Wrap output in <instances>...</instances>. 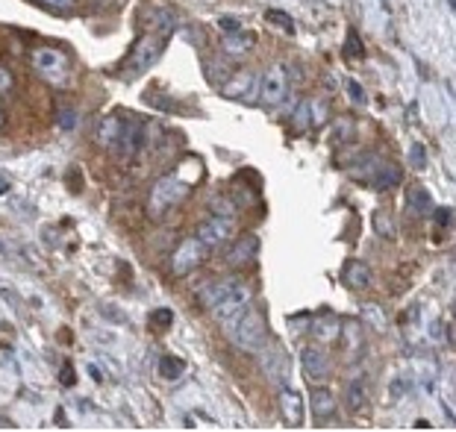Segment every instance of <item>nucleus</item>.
I'll return each mask as SVG.
<instances>
[{"label":"nucleus","instance_id":"obj_15","mask_svg":"<svg viewBox=\"0 0 456 432\" xmlns=\"http://www.w3.org/2000/svg\"><path fill=\"white\" fill-rule=\"evenodd\" d=\"M345 282L350 288H368L371 285V271H368V265L359 262V259H350L345 265Z\"/></svg>","mask_w":456,"mask_h":432},{"label":"nucleus","instance_id":"obj_17","mask_svg":"<svg viewBox=\"0 0 456 432\" xmlns=\"http://www.w3.org/2000/svg\"><path fill=\"white\" fill-rule=\"evenodd\" d=\"M121 124H124V118H115V115L104 118V124L97 127V141H101L104 147H112V144L118 141V136H121Z\"/></svg>","mask_w":456,"mask_h":432},{"label":"nucleus","instance_id":"obj_36","mask_svg":"<svg viewBox=\"0 0 456 432\" xmlns=\"http://www.w3.org/2000/svg\"><path fill=\"white\" fill-rule=\"evenodd\" d=\"M218 27H221V30H227V33H238V30H241V24H238L236 18H221Z\"/></svg>","mask_w":456,"mask_h":432},{"label":"nucleus","instance_id":"obj_24","mask_svg":"<svg viewBox=\"0 0 456 432\" xmlns=\"http://www.w3.org/2000/svg\"><path fill=\"white\" fill-rule=\"evenodd\" d=\"M409 165L415 168V171H424V168H427V150H424L421 141H415V144L409 147Z\"/></svg>","mask_w":456,"mask_h":432},{"label":"nucleus","instance_id":"obj_28","mask_svg":"<svg viewBox=\"0 0 456 432\" xmlns=\"http://www.w3.org/2000/svg\"><path fill=\"white\" fill-rule=\"evenodd\" d=\"M348 94L356 106H365V92H362V85L356 82V80H348Z\"/></svg>","mask_w":456,"mask_h":432},{"label":"nucleus","instance_id":"obj_34","mask_svg":"<svg viewBox=\"0 0 456 432\" xmlns=\"http://www.w3.org/2000/svg\"><path fill=\"white\" fill-rule=\"evenodd\" d=\"M309 106L315 109V124H324V118H327V106H324V100H309Z\"/></svg>","mask_w":456,"mask_h":432},{"label":"nucleus","instance_id":"obj_31","mask_svg":"<svg viewBox=\"0 0 456 432\" xmlns=\"http://www.w3.org/2000/svg\"><path fill=\"white\" fill-rule=\"evenodd\" d=\"M77 124H80V118H77V112H71V109H65V112L59 115V127H62V129H77Z\"/></svg>","mask_w":456,"mask_h":432},{"label":"nucleus","instance_id":"obj_35","mask_svg":"<svg viewBox=\"0 0 456 432\" xmlns=\"http://www.w3.org/2000/svg\"><path fill=\"white\" fill-rule=\"evenodd\" d=\"M212 212H215V215H221V218H230L233 206L227 203V200H215V203H212Z\"/></svg>","mask_w":456,"mask_h":432},{"label":"nucleus","instance_id":"obj_4","mask_svg":"<svg viewBox=\"0 0 456 432\" xmlns=\"http://www.w3.org/2000/svg\"><path fill=\"white\" fill-rule=\"evenodd\" d=\"M162 45H165V36H145L136 41V48L130 50V59H127V68L133 71H145L150 68L156 59L162 56Z\"/></svg>","mask_w":456,"mask_h":432},{"label":"nucleus","instance_id":"obj_16","mask_svg":"<svg viewBox=\"0 0 456 432\" xmlns=\"http://www.w3.org/2000/svg\"><path fill=\"white\" fill-rule=\"evenodd\" d=\"M253 45H256V36L253 33H241V30L236 36L224 38V48H227V53H230V56H245V53L253 50Z\"/></svg>","mask_w":456,"mask_h":432},{"label":"nucleus","instance_id":"obj_18","mask_svg":"<svg viewBox=\"0 0 456 432\" xmlns=\"http://www.w3.org/2000/svg\"><path fill=\"white\" fill-rule=\"evenodd\" d=\"M183 373H186V362L177 356H162L159 359V377L168 380V382H177Z\"/></svg>","mask_w":456,"mask_h":432},{"label":"nucleus","instance_id":"obj_19","mask_svg":"<svg viewBox=\"0 0 456 432\" xmlns=\"http://www.w3.org/2000/svg\"><path fill=\"white\" fill-rule=\"evenodd\" d=\"M250 85H253V74H250V71H238V74L224 85V94L227 97H245L250 92Z\"/></svg>","mask_w":456,"mask_h":432},{"label":"nucleus","instance_id":"obj_5","mask_svg":"<svg viewBox=\"0 0 456 432\" xmlns=\"http://www.w3.org/2000/svg\"><path fill=\"white\" fill-rule=\"evenodd\" d=\"M204 253H206V247L197 238H186L177 247V253H174V259H171V271L177 273V277H186V273H192L197 265L204 262Z\"/></svg>","mask_w":456,"mask_h":432},{"label":"nucleus","instance_id":"obj_20","mask_svg":"<svg viewBox=\"0 0 456 432\" xmlns=\"http://www.w3.org/2000/svg\"><path fill=\"white\" fill-rule=\"evenodd\" d=\"M401 182V171H397L394 165H389V162H383L380 168H377V177H374V185L377 189H394V185Z\"/></svg>","mask_w":456,"mask_h":432},{"label":"nucleus","instance_id":"obj_30","mask_svg":"<svg viewBox=\"0 0 456 432\" xmlns=\"http://www.w3.org/2000/svg\"><path fill=\"white\" fill-rule=\"evenodd\" d=\"M306 115H312V106H309V100H304V103H301V109L294 112V127H297V129H304V127H306Z\"/></svg>","mask_w":456,"mask_h":432},{"label":"nucleus","instance_id":"obj_12","mask_svg":"<svg viewBox=\"0 0 456 432\" xmlns=\"http://www.w3.org/2000/svg\"><path fill=\"white\" fill-rule=\"evenodd\" d=\"M238 282L236 280H221V282H209L204 291H201V303L206 306V309H215V306H221L224 300H227V294L233 291Z\"/></svg>","mask_w":456,"mask_h":432},{"label":"nucleus","instance_id":"obj_29","mask_svg":"<svg viewBox=\"0 0 456 432\" xmlns=\"http://www.w3.org/2000/svg\"><path fill=\"white\" fill-rule=\"evenodd\" d=\"M345 56H348V59H353V56H362V41H359V36H356V33L348 36V50H345Z\"/></svg>","mask_w":456,"mask_h":432},{"label":"nucleus","instance_id":"obj_7","mask_svg":"<svg viewBox=\"0 0 456 432\" xmlns=\"http://www.w3.org/2000/svg\"><path fill=\"white\" fill-rule=\"evenodd\" d=\"M301 368H304V377L312 385H324L327 377H330V362H327V353L318 347H306L301 353Z\"/></svg>","mask_w":456,"mask_h":432},{"label":"nucleus","instance_id":"obj_27","mask_svg":"<svg viewBox=\"0 0 456 432\" xmlns=\"http://www.w3.org/2000/svg\"><path fill=\"white\" fill-rule=\"evenodd\" d=\"M374 226H377V233H380V236H386V238H394V229H392V221H389V215H386V212H377V218H374Z\"/></svg>","mask_w":456,"mask_h":432},{"label":"nucleus","instance_id":"obj_21","mask_svg":"<svg viewBox=\"0 0 456 432\" xmlns=\"http://www.w3.org/2000/svg\"><path fill=\"white\" fill-rule=\"evenodd\" d=\"M271 353H274V362H271L268 365V370H271V377H274V380H283V377H289V359L286 356H283L277 347L274 350H271Z\"/></svg>","mask_w":456,"mask_h":432},{"label":"nucleus","instance_id":"obj_22","mask_svg":"<svg viewBox=\"0 0 456 432\" xmlns=\"http://www.w3.org/2000/svg\"><path fill=\"white\" fill-rule=\"evenodd\" d=\"M362 318L371 324L374 329H386V315H383L374 303H365V306H362Z\"/></svg>","mask_w":456,"mask_h":432},{"label":"nucleus","instance_id":"obj_32","mask_svg":"<svg viewBox=\"0 0 456 432\" xmlns=\"http://www.w3.org/2000/svg\"><path fill=\"white\" fill-rule=\"evenodd\" d=\"M436 224H439L441 229H448V226L453 224V212H450V209H436Z\"/></svg>","mask_w":456,"mask_h":432},{"label":"nucleus","instance_id":"obj_14","mask_svg":"<svg viewBox=\"0 0 456 432\" xmlns=\"http://www.w3.org/2000/svg\"><path fill=\"white\" fill-rule=\"evenodd\" d=\"M309 406H312V412H315V417H330V415H336V397H333V391H327V388H315V391L309 394Z\"/></svg>","mask_w":456,"mask_h":432},{"label":"nucleus","instance_id":"obj_9","mask_svg":"<svg viewBox=\"0 0 456 432\" xmlns=\"http://www.w3.org/2000/svg\"><path fill=\"white\" fill-rule=\"evenodd\" d=\"M256 253H259V238L256 236H241L236 247L227 253V265L230 268H245L256 259Z\"/></svg>","mask_w":456,"mask_h":432},{"label":"nucleus","instance_id":"obj_11","mask_svg":"<svg viewBox=\"0 0 456 432\" xmlns=\"http://www.w3.org/2000/svg\"><path fill=\"white\" fill-rule=\"evenodd\" d=\"M141 144H145V127H141L138 121H124L121 124V136H118V147L121 153L133 156Z\"/></svg>","mask_w":456,"mask_h":432},{"label":"nucleus","instance_id":"obj_33","mask_svg":"<svg viewBox=\"0 0 456 432\" xmlns=\"http://www.w3.org/2000/svg\"><path fill=\"white\" fill-rule=\"evenodd\" d=\"M12 85H15V80H12L9 68H3V65H0V94H3V92H9Z\"/></svg>","mask_w":456,"mask_h":432},{"label":"nucleus","instance_id":"obj_1","mask_svg":"<svg viewBox=\"0 0 456 432\" xmlns=\"http://www.w3.org/2000/svg\"><path fill=\"white\" fill-rule=\"evenodd\" d=\"M186 171H189V162H183V168H177L174 174L162 177L159 182L153 185L150 192V200H148V212L150 218H162L168 209H174L183 197L189 194L192 189V180H186Z\"/></svg>","mask_w":456,"mask_h":432},{"label":"nucleus","instance_id":"obj_38","mask_svg":"<svg viewBox=\"0 0 456 432\" xmlns=\"http://www.w3.org/2000/svg\"><path fill=\"white\" fill-rule=\"evenodd\" d=\"M41 3H48V6H53V9H68L74 0H41Z\"/></svg>","mask_w":456,"mask_h":432},{"label":"nucleus","instance_id":"obj_8","mask_svg":"<svg viewBox=\"0 0 456 432\" xmlns=\"http://www.w3.org/2000/svg\"><path fill=\"white\" fill-rule=\"evenodd\" d=\"M230 236H233V221L221 218V215H215V218H209L197 226V241H201L204 247H218V244H224Z\"/></svg>","mask_w":456,"mask_h":432},{"label":"nucleus","instance_id":"obj_25","mask_svg":"<svg viewBox=\"0 0 456 432\" xmlns=\"http://www.w3.org/2000/svg\"><path fill=\"white\" fill-rule=\"evenodd\" d=\"M171 321H174V312H171L168 306H162V309L150 312V324H153V329H168V326H171Z\"/></svg>","mask_w":456,"mask_h":432},{"label":"nucleus","instance_id":"obj_26","mask_svg":"<svg viewBox=\"0 0 456 432\" xmlns=\"http://www.w3.org/2000/svg\"><path fill=\"white\" fill-rule=\"evenodd\" d=\"M265 21H271L274 27H283V30H289V33H292V18L286 15V12H280V9H268V12H265Z\"/></svg>","mask_w":456,"mask_h":432},{"label":"nucleus","instance_id":"obj_40","mask_svg":"<svg viewBox=\"0 0 456 432\" xmlns=\"http://www.w3.org/2000/svg\"><path fill=\"white\" fill-rule=\"evenodd\" d=\"M0 124H3V112H0Z\"/></svg>","mask_w":456,"mask_h":432},{"label":"nucleus","instance_id":"obj_6","mask_svg":"<svg viewBox=\"0 0 456 432\" xmlns=\"http://www.w3.org/2000/svg\"><path fill=\"white\" fill-rule=\"evenodd\" d=\"M286 89H289V80H286V68L283 65H271L265 71V77L259 82V94H262V103L274 106L286 97Z\"/></svg>","mask_w":456,"mask_h":432},{"label":"nucleus","instance_id":"obj_3","mask_svg":"<svg viewBox=\"0 0 456 432\" xmlns=\"http://www.w3.org/2000/svg\"><path fill=\"white\" fill-rule=\"evenodd\" d=\"M33 68L38 71V77H45L56 85H62L68 80V56L56 48H36L33 50Z\"/></svg>","mask_w":456,"mask_h":432},{"label":"nucleus","instance_id":"obj_13","mask_svg":"<svg viewBox=\"0 0 456 432\" xmlns=\"http://www.w3.org/2000/svg\"><path fill=\"white\" fill-rule=\"evenodd\" d=\"M404 203L412 215H427V212H433V194L427 192L424 185H412L404 197Z\"/></svg>","mask_w":456,"mask_h":432},{"label":"nucleus","instance_id":"obj_10","mask_svg":"<svg viewBox=\"0 0 456 432\" xmlns=\"http://www.w3.org/2000/svg\"><path fill=\"white\" fill-rule=\"evenodd\" d=\"M280 409H283V417H286L289 426H301L304 424V397L297 391H292V388H283Z\"/></svg>","mask_w":456,"mask_h":432},{"label":"nucleus","instance_id":"obj_2","mask_svg":"<svg viewBox=\"0 0 456 432\" xmlns=\"http://www.w3.org/2000/svg\"><path fill=\"white\" fill-rule=\"evenodd\" d=\"M227 326V336H230L241 350H262V344H265V318L259 312H256L253 306H248L241 315H236V318L230 324H224Z\"/></svg>","mask_w":456,"mask_h":432},{"label":"nucleus","instance_id":"obj_37","mask_svg":"<svg viewBox=\"0 0 456 432\" xmlns=\"http://www.w3.org/2000/svg\"><path fill=\"white\" fill-rule=\"evenodd\" d=\"M59 380H62V385H71V382H74V368H71V365H65V368H62V377H59Z\"/></svg>","mask_w":456,"mask_h":432},{"label":"nucleus","instance_id":"obj_39","mask_svg":"<svg viewBox=\"0 0 456 432\" xmlns=\"http://www.w3.org/2000/svg\"><path fill=\"white\" fill-rule=\"evenodd\" d=\"M9 189H12V182H9V177L0 171V194H9Z\"/></svg>","mask_w":456,"mask_h":432},{"label":"nucleus","instance_id":"obj_23","mask_svg":"<svg viewBox=\"0 0 456 432\" xmlns=\"http://www.w3.org/2000/svg\"><path fill=\"white\" fill-rule=\"evenodd\" d=\"M365 385L362 382H350L348 385V403H350V409H362L365 406Z\"/></svg>","mask_w":456,"mask_h":432}]
</instances>
